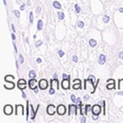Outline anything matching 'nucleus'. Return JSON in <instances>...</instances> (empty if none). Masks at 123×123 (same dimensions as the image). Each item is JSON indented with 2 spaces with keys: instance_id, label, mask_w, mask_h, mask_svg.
I'll list each match as a JSON object with an SVG mask.
<instances>
[{
  "instance_id": "72a5a7b5",
  "label": "nucleus",
  "mask_w": 123,
  "mask_h": 123,
  "mask_svg": "<svg viewBox=\"0 0 123 123\" xmlns=\"http://www.w3.org/2000/svg\"><path fill=\"white\" fill-rule=\"evenodd\" d=\"M58 53H59V56H60L61 57L64 56V54H65L64 52H63V51H62V50H59L58 51Z\"/></svg>"
},
{
  "instance_id": "09e8293b",
  "label": "nucleus",
  "mask_w": 123,
  "mask_h": 123,
  "mask_svg": "<svg viewBox=\"0 0 123 123\" xmlns=\"http://www.w3.org/2000/svg\"><path fill=\"white\" fill-rule=\"evenodd\" d=\"M119 11H120L121 12H122V13H123V8H120V9H119Z\"/></svg>"
},
{
  "instance_id": "8fccbe9b",
  "label": "nucleus",
  "mask_w": 123,
  "mask_h": 123,
  "mask_svg": "<svg viewBox=\"0 0 123 123\" xmlns=\"http://www.w3.org/2000/svg\"><path fill=\"white\" fill-rule=\"evenodd\" d=\"M3 1H4V4H5V5H7V3H6V0H3Z\"/></svg>"
},
{
  "instance_id": "37998d69",
  "label": "nucleus",
  "mask_w": 123,
  "mask_h": 123,
  "mask_svg": "<svg viewBox=\"0 0 123 123\" xmlns=\"http://www.w3.org/2000/svg\"><path fill=\"white\" fill-rule=\"evenodd\" d=\"M12 31L13 32H16V29H15V26H14V25H12Z\"/></svg>"
},
{
  "instance_id": "0eeeda50",
  "label": "nucleus",
  "mask_w": 123,
  "mask_h": 123,
  "mask_svg": "<svg viewBox=\"0 0 123 123\" xmlns=\"http://www.w3.org/2000/svg\"><path fill=\"white\" fill-rule=\"evenodd\" d=\"M92 112L93 114H96V115H99L101 112V108L99 104H95L92 107Z\"/></svg>"
},
{
  "instance_id": "bb28decb",
  "label": "nucleus",
  "mask_w": 123,
  "mask_h": 123,
  "mask_svg": "<svg viewBox=\"0 0 123 123\" xmlns=\"http://www.w3.org/2000/svg\"><path fill=\"white\" fill-rule=\"evenodd\" d=\"M75 8H76V13H80V7H79V5H78V4H76V5H75Z\"/></svg>"
},
{
  "instance_id": "4c0bfd02",
  "label": "nucleus",
  "mask_w": 123,
  "mask_h": 123,
  "mask_svg": "<svg viewBox=\"0 0 123 123\" xmlns=\"http://www.w3.org/2000/svg\"><path fill=\"white\" fill-rule=\"evenodd\" d=\"M98 115H96V114H93V119H94V120H97V119H98Z\"/></svg>"
},
{
  "instance_id": "423d86ee",
  "label": "nucleus",
  "mask_w": 123,
  "mask_h": 123,
  "mask_svg": "<svg viewBox=\"0 0 123 123\" xmlns=\"http://www.w3.org/2000/svg\"><path fill=\"white\" fill-rule=\"evenodd\" d=\"M39 86L41 90H46L48 87V81L45 80V79H42V80H39Z\"/></svg>"
},
{
  "instance_id": "e433bc0d",
  "label": "nucleus",
  "mask_w": 123,
  "mask_h": 123,
  "mask_svg": "<svg viewBox=\"0 0 123 123\" xmlns=\"http://www.w3.org/2000/svg\"><path fill=\"white\" fill-rule=\"evenodd\" d=\"M62 78L63 79H67V78H70V76H67V74H62Z\"/></svg>"
},
{
  "instance_id": "f704fd0d",
  "label": "nucleus",
  "mask_w": 123,
  "mask_h": 123,
  "mask_svg": "<svg viewBox=\"0 0 123 123\" xmlns=\"http://www.w3.org/2000/svg\"><path fill=\"white\" fill-rule=\"evenodd\" d=\"M72 60L74 61L75 62H78V57H77L76 55H75V56L72 57Z\"/></svg>"
},
{
  "instance_id": "c85d7f7f",
  "label": "nucleus",
  "mask_w": 123,
  "mask_h": 123,
  "mask_svg": "<svg viewBox=\"0 0 123 123\" xmlns=\"http://www.w3.org/2000/svg\"><path fill=\"white\" fill-rule=\"evenodd\" d=\"M13 12H14V14H15V16L17 17H20V12H19V11H17V10H15V11H13Z\"/></svg>"
},
{
  "instance_id": "c756f323",
  "label": "nucleus",
  "mask_w": 123,
  "mask_h": 123,
  "mask_svg": "<svg viewBox=\"0 0 123 123\" xmlns=\"http://www.w3.org/2000/svg\"><path fill=\"white\" fill-rule=\"evenodd\" d=\"M27 105H26V119L28 118V114H29V109H28V108H29V101H27Z\"/></svg>"
},
{
  "instance_id": "79ce46f5",
  "label": "nucleus",
  "mask_w": 123,
  "mask_h": 123,
  "mask_svg": "<svg viewBox=\"0 0 123 123\" xmlns=\"http://www.w3.org/2000/svg\"><path fill=\"white\" fill-rule=\"evenodd\" d=\"M13 46H14V49H15V52L17 53V45H16L15 43H13Z\"/></svg>"
},
{
  "instance_id": "f03ea898",
  "label": "nucleus",
  "mask_w": 123,
  "mask_h": 123,
  "mask_svg": "<svg viewBox=\"0 0 123 123\" xmlns=\"http://www.w3.org/2000/svg\"><path fill=\"white\" fill-rule=\"evenodd\" d=\"M66 112H67L66 107H65L63 104H60V105H58V106H57V112L59 115L62 116V115H64L65 113H66Z\"/></svg>"
},
{
  "instance_id": "c9c22d12",
  "label": "nucleus",
  "mask_w": 123,
  "mask_h": 123,
  "mask_svg": "<svg viewBox=\"0 0 123 123\" xmlns=\"http://www.w3.org/2000/svg\"><path fill=\"white\" fill-rule=\"evenodd\" d=\"M118 57H119V58H121V59H123V52H120L118 53Z\"/></svg>"
},
{
  "instance_id": "2f4dec72",
  "label": "nucleus",
  "mask_w": 123,
  "mask_h": 123,
  "mask_svg": "<svg viewBox=\"0 0 123 123\" xmlns=\"http://www.w3.org/2000/svg\"><path fill=\"white\" fill-rule=\"evenodd\" d=\"M41 44H42V41H41V40H39V41H37V42L35 43V46H36V47H39V46H40Z\"/></svg>"
},
{
  "instance_id": "b1692460",
  "label": "nucleus",
  "mask_w": 123,
  "mask_h": 123,
  "mask_svg": "<svg viewBox=\"0 0 123 123\" xmlns=\"http://www.w3.org/2000/svg\"><path fill=\"white\" fill-rule=\"evenodd\" d=\"M88 111H91V106H90V105H89V104L85 106V114H87V112H88Z\"/></svg>"
},
{
  "instance_id": "ea45409f",
  "label": "nucleus",
  "mask_w": 123,
  "mask_h": 123,
  "mask_svg": "<svg viewBox=\"0 0 123 123\" xmlns=\"http://www.w3.org/2000/svg\"><path fill=\"white\" fill-rule=\"evenodd\" d=\"M40 11H41V7H37V8H36V12L37 13H39V12H40Z\"/></svg>"
},
{
  "instance_id": "f257e3e1",
  "label": "nucleus",
  "mask_w": 123,
  "mask_h": 123,
  "mask_svg": "<svg viewBox=\"0 0 123 123\" xmlns=\"http://www.w3.org/2000/svg\"><path fill=\"white\" fill-rule=\"evenodd\" d=\"M59 89V81L56 78L51 80V89L49 90V94H54L55 91Z\"/></svg>"
},
{
  "instance_id": "4be33fe9",
  "label": "nucleus",
  "mask_w": 123,
  "mask_h": 123,
  "mask_svg": "<svg viewBox=\"0 0 123 123\" xmlns=\"http://www.w3.org/2000/svg\"><path fill=\"white\" fill-rule=\"evenodd\" d=\"M118 89H119V90H123V79H122V80H119Z\"/></svg>"
},
{
  "instance_id": "f3484780",
  "label": "nucleus",
  "mask_w": 123,
  "mask_h": 123,
  "mask_svg": "<svg viewBox=\"0 0 123 123\" xmlns=\"http://www.w3.org/2000/svg\"><path fill=\"white\" fill-rule=\"evenodd\" d=\"M37 29L39 31H41L43 29V21L41 20H39L38 21V24H37Z\"/></svg>"
},
{
  "instance_id": "20e7f679",
  "label": "nucleus",
  "mask_w": 123,
  "mask_h": 123,
  "mask_svg": "<svg viewBox=\"0 0 123 123\" xmlns=\"http://www.w3.org/2000/svg\"><path fill=\"white\" fill-rule=\"evenodd\" d=\"M3 111H4V113L6 115H11L13 112V108H12V105L7 104L4 107V108H3Z\"/></svg>"
},
{
  "instance_id": "aec40b11",
  "label": "nucleus",
  "mask_w": 123,
  "mask_h": 123,
  "mask_svg": "<svg viewBox=\"0 0 123 123\" xmlns=\"http://www.w3.org/2000/svg\"><path fill=\"white\" fill-rule=\"evenodd\" d=\"M35 76H36V74H35V71H30V73H29V77H30V78L33 79V78H35Z\"/></svg>"
},
{
  "instance_id": "ddd939ff",
  "label": "nucleus",
  "mask_w": 123,
  "mask_h": 123,
  "mask_svg": "<svg viewBox=\"0 0 123 123\" xmlns=\"http://www.w3.org/2000/svg\"><path fill=\"white\" fill-rule=\"evenodd\" d=\"M7 82H8L7 84L4 85V87L6 89H7V90H12L15 86V84L12 82V81H7Z\"/></svg>"
},
{
  "instance_id": "de8ad7c7",
  "label": "nucleus",
  "mask_w": 123,
  "mask_h": 123,
  "mask_svg": "<svg viewBox=\"0 0 123 123\" xmlns=\"http://www.w3.org/2000/svg\"><path fill=\"white\" fill-rule=\"evenodd\" d=\"M22 97H23L24 98H25V93H24V92L22 93Z\"/></svg>"
},
{
  "instance_id": "49530a36",
  "label": "nucleus",
  "mask_w": 123,
  "mask_h": 123,
  "mask_svg": "<svg viewBox=\"0 0 123 123\" xmlns=\"http://www.w3.org/2000/svg\"><path fill=\"white\" fill-rule=\"evenodd\" d=\"M36 62H38V63H40L41 62H42V60H41V58H37Z\"/></svg>"
},
{
  "instance_id": "5701e85b",
  "label": "nucleus",
  "mask_w": 123,
  "mask_h": 123,
  "mask_svg": "<svg viewBox=\"0 0 123 123\" xmlns=\"http://www.w3.org/2000/svg\"><path fill=\"white\" fill-rule=\"evenodd\" d=\"M57 16H58V19L59 20L64 19V13H63V12H58V13H57Z\"/></svg>"
},
{
  "instance_id": "9d476101",
  "label": "nucleus",
  "mask_w": 123,
  "mask_h": 123,
  "mask_svg": "<svg viewBox=\"0 0 123 123\" xmlns=\"http://www.w3.org/2000/svg\"><path fill=\"white\" fill-rule=\"evenodd\" d=\"M76 110H77V107L76 106V105H74V104L69 105V115L73 114V113L76 114L77 113Z\"/></svg>"
},
{
  "instance_id": "1a4fd4ad",
  "label": "nucleus",
  "mask_w": 123,
  "mask_h": 123,
  "mask_svg": "<svg viewBox=\"0 0 123 123\" xmlns=\"http://www.w3.org/2000/svg\"><path fill=\"white\" fill-rule=\"evenodd\" d=\"M108 85H107V89L108 90H112V89H115V80L113 79H110V80H108Z\"/></svg>"
},
{
  "instance_id": "f8f14e48",
  "label": "nucleus",
  "mask_w": 123,
  "mask_h": 123,
  "mask_svg": "<svg viewBox=\"0 0 123 123\" xmlns=\"http://www.w3.org/2000/svg\"><path fill=\"white\" fill-rule=\"evenodd\" d=\"M80 80H78V79H76V80H73V89L74 90L80 89Z\"/></svg>"
},
{
  "instance_id": "c03bdc74",
  "label": "nucleus",
  "mask_w": 123,
  "mask_h": 123,
  "mask_svg": "<svg viewBox=\"0 0 123 123\" xmlns=\"http://www.w3.org/2000/svg\"><path fill=\"white\" fill-rule=\"evenodd\" d=\"M85 121H86V118H85V117H82V118H81V122H82V123L85 122Z\"/></svg>"
},
{
  "instance_id": "473e14b6",
  "label": "nucleus",
  "mask_w": 123,
  "mask_h": 123,
  "mask_svg": "<svg viewBox=\"0 0 123 123\" xmlns=\"http://www.w3.org/2000/svg\"><path fill=\"white\" fill-rule=\"evenodd\" d=\"M80 107V113L83 115V114L85 113V112H84V107H83V105H82V104H81Z\"/></svg>"
},
{
  "instance_id": "6ab92c4d",
  "label": "nucleus",
  "mask_w": 123,
  "mask_h": 123,
  "mask_svg": "<svg viewBox=\"0 0 123 123\" xmlns=\"http://www.w3.org/2000/svg\"><path fill=\"white\" fill-rule=\"evenodd\" d=\"M90 45L91 47H95L97 45L96 40H94V39H90Z\"/></svg>"
},
{
  "instance_id": "39448f33",
  "label": "nucleus",
  "mask_w": 123,
  "mask_h": 123,
  "mask_svg": "<svg viewBox=\"0 0 123 123\" xmlns=\"http://www.w3.org/2000/svg\"><path fill=\"white\" fill-rule=\"evenodd\" d=\"M29 86L31 90H36L37 89V80H35V78L33 79H31L29 81Z\"/></svg>"
},
{
  "instance_id": "58836bf2",
  "label": "nucleus",
  "mask_w": 123,
  "mask_h": 123,
  "mask_svg": "<svg viewBox=\"0 0 123 123\" xmlns=\"http://www.w3.org/2000/svg\"><path fill=\"white\" fill-rule=\"evenodd\" d=\"M84 98H85V100H89V98H90V96H89L88 94H85V97H84Z\"/></svg>"
},
{
  "instance_id": "7c9ffc66",
  "label": "nucleus",
  "mask_w": 123,
  "mask_h": 123,
  "mask_svg": "<svg viewBox=\"0 0 123 123\" xmlns=\"http://www.w3.org/2000/svg\"><path fill=\"white\" fill-rule=\"evenodd\" d=\"M19 59H20V62H21V63L24 62V57H23V56L21 54L19 55Z\"/></svg>"
},
{
  "instance_id": "6e6552de",
  "label": "nucleus",
  "mask_w": 123,
  "mask_h": 123,
  "mask_svg": "<svg viewBox=\"0 0 123 123\" xmlns=\"http://www.w3.org/2000/svg\"><path fill=\"white\" fill-rule=\"evenodd\" d=\"M62 86L64 90H68L70 88V81H69V78L63 79L62 82Z\"/></svg>"
},
{
  "instance_id": "a878e982",
  "label": "nucleus",
  "mask_w": 123,
  "mask_h": 123,
  "mask_svg": "<svg viewBox=\"0 0 123 123\" xmlns=\"http://www.w3.org/2000/svg\"><path fill=\"white\" fill-rule=\"evenodd\" d=\"M33 21H34V17H33V12H31L30 13V22L33 23Z\"/></svg>"
},
{
  "instance_id": "2eb2a0df",
  "label": "nucleus",
  "mask_w": 123,
  "mask_h": 123,
  "mask_svg": "<svg viewBox=\"0 0 123 123\" xmlns=\"http://www.w3.org/2000/svg\"><path fill=\"white\" fill-rule=\"evenodd\" d=\"M16 110H17V112H16V114H17V115H18L19 111H21V112H22V115L24 114L22 105H17V107H16Z\"/></svg>"
},
{
  "instance_id": "412c9836",
  "label": "nucleus",
  "mask_w": 123,
  "mask_h": 123,
  "mask_svg": "<svg viewBox=\"0 0 123 123\" xmlns=\"http://www.w3.org/2000/svg\"><path fill=\"white\" fill-rule=\"evenodd\" d=\"M98 104H99V105H102V106H103V108H104V114L105 115V101H104V100H101V101H99Z\"/></svg>"
},
{
  "instance_id": "7ed1b4c3",
  "label": "nucleus",
  "mask_w": 123,
  "mask_h": 123,
  "mask_svg": "<svg viewBox=\"0 0 123 123\" xmlns=\"http://www.w3.org/2000/svg\"><path fill=\"white\" fill-rule=\"evenodd\" d=\"M17 86L20 90H23L24 89L26 88V81H25L24 79H20V80L17 81Z\"/></svg>"
},
{
  "instance_id": "a19ab883",
  "label": "nucleus",
  "mask_w": 123,
  "mask_h": 123,
  "mask_svg": "<svg viewBox=\"0 0 123 123\" xmlns=\"http://www.w3.org/2000/svg\"><path fill=\"white\" fill-rule=\"evenodd\" d=\"M25 3H23V4L21 6V10H22V11H23V10L25 9Z\"/></svg>"
},
{
  "instance_id": "dca6fc26",
  "label": "nucleus",
  "mask_w": 123,
  "mask_h": 123,
  "mask_svg": "<svg viewBox=\"0 0 123 123\" xmlns=\"http://www.w3.org/2000/svg\"><path fill=\"white\" fill-rule=\"evenodd\" d=\"M53 7H55V8H57V9H61V7H62V6H61V3H58V2H57V1H54L53 3Z\"/></svg>"
},
{
  "instance_id": "a211bd4d",
  "label": "nucleus",
  "mask_w": 123,
  "mask_h": 123,
  "mask_svg": "<svg viewBox=\"0 0 123 123\" xmlns=\"http://www.w3.org/2000/svg\"><path fill=\"white\" fill-rule=\"evenodd\" d=\"M14 76H11V75H7V76H5V80L6 81H12L14 80Z\"/></svg>"
},
{
  "instance_id": "4468645a",
  "label": "nucleus",
  "mask_w": 123,
  "mask_h": 123,
  "mask_svg": "<svg viewBox=\"0 0 123 123\" xmlns=\"http://www.w3.org/2000/svg\"><path fill=\"white\" fill-rule=\"evenodd\" d=\"M105 62H106V57H105L104 54H101L99 56V58H98V63L100 65H103L105 63Z\"/></svg>"
},
{
  "instance_id": "9b49d317",
  "label": "nucleus",
  "mask_w": 123,
  "mask_h": 123,
  "mask_svg": "<svg viewBox=\"0 0 123 123\" xmlns=\"http://www.w3.org/2000/svg\"><path fill=\"white\" fill-rule=\"evenodd\" d=\"M47 112H48V114H49V115H53V114H54V112H55L54 105H52V104L49 105V106H48V108H47Z\"/></svg>"
},
{
  "instance_id": "393cba45",
  "label": "nucleus",
  "mask_w": 123,
  "mask_h": 123,
  "mask_svg": "<svg viewBox=\"0 0 123 123\" xmlns=\"http://www.w3.org/2000/svg\"><path fill=\"white\" fill-rule=\"evenodd\" d=\"M77 25H78L80 28H83V27H84V25H85V24H84L83 21H78V22H77Z\"/></svg>"
},
{
  "instance_id": "a18cd8bd",
  "label": "nucleus",
  "mask_w": 123,
  "mask_h": 123,
  "mask_svg": "<svg viewBox=\"0 0 123 123\" xmlns=\"http://www.w3.org/2000/svg\"><path fill=\"white\" fill-rule=\"evenodd\" d=\"M12 39L13 40H15V39H16V36H15L14 34H12Z\"/></svg>"
},
{
  "instance_id": "cd10ccee",
  "label": "nucleus",
  "mask_w": 123,
  "mask_h": 123,
  "mask_svg": "<svg viewBox=\"0 0 123 123\" xmlns=\"http://www.w3.org/2000/svg\"><path fill=\"white\" fill-rule=\"evenodd\" d=\"M103 19H104V21L105 23H108L109 21V17H108V16H104Z\"/></svg>"
}]
</instances>
